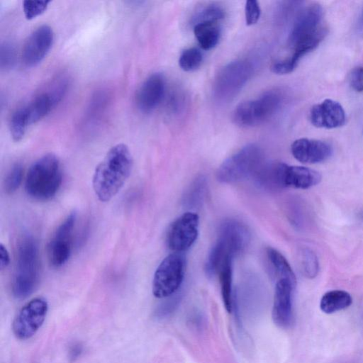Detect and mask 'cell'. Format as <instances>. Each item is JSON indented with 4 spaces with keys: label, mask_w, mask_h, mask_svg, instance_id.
Masks as SVG:
<instances>
[{
    "label": "cell",
    "mask_w": 363,
    "mask_h": 363,
    "mask_svg": "<svg viewBox=\"0 0 363 363\" xmlns=\"http://www.w3.org/2000/svg\"><path fill=\"white\" fill-rule=\"evenodd\" d=\"M133 165V157L126 145L117 144L107 152L92 178L93 189L100 201H109L118 193L130 175Z\"/></svg>",
    "instance_id": "1"
},
{
    "label": "cell",
    "mask_w": 363,
    "mask_h": 363,
    "mask_svg": "<svg viewBox=\"0 0 363 363\" xmlns=\"http://www.w3.org/2000/svg\"><path fill=\"white\" fill-rule=\"evenodd\" d=\"M62 181L59 158L53 153H48L30 167L26 177L25 189L30 197L38 201H48L55 196Z\"/></svg>",
    "instance_id": "2"
},
{
    "label": "cell",
    "mask_w": 363,
    "mask_h": 363,
    "mask_svg": "<svg viewBox=\"0 0 363 363\" xmlns=\"http://www.w3.org/2000/svg\"><path fill=\"white\" fill-rule=\"evenodd\" d=\"M39 253L35 239L26 235L19 241L12 281V294L18 299L30 296L39 281Z\"/></svg>",
    "instance_id": "3"
},
{
    "label": "cell",
    "mask_w": 363,
    "mask_h": 363,
    "mask_svg": "<svg viewBox=\"0 0 363 363\" xmlns=\"http://www.w3.org/2000/svg\"><path fill=\"white\" fill-rule=\"evenodd\" d=\"M283 96L277 90L263 93L255 99L240 103L234 109L233 120L242 128L255 127L272 118L282 105Z\"/></svg>",
    "instance_id": "4"
},
{
    "label": "cell",
    "mask_w": 363,
    "mask_h": 363,
    "mask_svg": "<svg viewBox=\"0 0 363 363\" xmlns=\"http://www.w3.org/2000/svg\"><path fill=\"white\" fill-rule=\"evenodd\" d=\"M253 72L251 63L245 60L232 61L223 66L213 84V96L219 104L230 102L240 93Z\"/></svg>",
    "instance_id": "5"
},
{
    "label": "cell",
    "mask_w": 363,
    "mask_h": 363,
    "mask_svg": "<svg viewBox=\"0 0 363 363\" xmlns=\"http://www.w3.org/2000/svg\"><path fill=\"white\" fill-rule=\"evenodd\" d=\"M263 163V153L255 144H249L227 158L218 167L216 177L222 183H234L255 172Z\"/></svg>",
    "instance_id": "6"
},
{
    "label": "cell",
    "mask_w": 363,
    "mask_h": 363,
    "mask_svg": "<svg viewBox=\"0 0 363 363\" xmlns=\"http://www.w3.org/2000/svg\"><path fill=\"white\" fill-rule=\"evenodd\" d=\"M185 272V259L177 252L169 254L157 267L152 280L155 297L164 298L174 294L181 286Z\"/></svg>",
    "instance_id": "7"
},
{
    "label": "cell",
    "mask_w": 363,
    "mask_h": 363,
    "mask_svg": "<svg viewBox=\"0 0 363 363\" xmlns=\"http://www.w3.org/2000/svg\"><path fill=\"white\" fill-rule=\"evenodd\" d=\"M250 233L242 223L230 219L220 225L218 239L211 252L218 259L224 260L242 253L249 245Z\"/></svg>",
    "instance_id": "8"
},
{
    "label": "cell",
    "mask_w": 363,
    "mask_h": 363,
    "mask_svg": "<svg viewBox=\"0 0 363 363\" xmlns=\"http://www.w3.org/2000/svg\"><path fill=\"white\" fill-rule=\"evenodd\" d=\"M48 311V303L43 297H35L27 302L13 320L15 337L21 340L32 337L43 325Z\"/></svg>",
    "instance_id": "9"
},
{
    "label": "cell",
    "mask_w": 363,
    "mask_h": 363,
    "mask_svg": "<svg viewBox=\"0 0 363 363\" xmlns=\"http://www.w3.org/2000/svg\"><path fill=\"white\" fill-rule=\"evenodd\" d=\"M199 217L197 213L187 211L174 220L169 225L167 235V245L179 253L189 250L199 235Z\"/></svg>",
    "instance_id": "10"
},
{
    "label": "cell",
    "mask_w": 363,
    "mask_h": 363,
    "mask_svg": "<svg viewBox=\"0 0 363 363\" xmlns=\"http://www.w3.org/2000/svg\"><path fill=\"white\" fill-rule=\"evenodd\" d=\"M77 213L72 211L55 230L48 245V258L54 267H60L69 259L72 253V235Z\"/></svg>",
    "instance_id": "11"
},
{
    "label": "cell",
    "mask_w": 363,
    "mask_h": 363,
    "mask_svg": "<svg viewBox=\"0 0 363 363\" xmlns=\"http://www.w3.org/2000/svg\"><path fill=\"white\" fill-rule=\"evenodd\" d=\"M296 284L286 279H279L275 286L272 320L282 329L291 327L294 321L292 295Z\"/></svg>",
    "instance_id": "12"
},
{
    "label": "cell",
    "mask_w": 363,
    "mask_h": 363,
    "mask_svg": "<svg viewBox=\"0 0 363 363\" xmlns=\"http://www.w3.org/2000/svg\"><path fill=\"white\" fill-rule=\"evenodd\" d=\"M54 40L52 28L42 25L37 28L28 38L23 51V62L28 67L40 63L50 50Z\"/></svg>",
    "instance_id": "13"
},
{
    "label": "cell",
    "mask_w": 363,
    "mask_h": 363,
    "mask_svg": "<svg viewBox=\"0 0 363 363\" xmlns=\"http://www.w3.org/2000/svg\"><path fill=\"white\" fill-rule=\"evenodd\" d=\"M323 15L322 6L316 3L305 7L298 14L291 29L289 43L293 47L300 40L312 35L322 26Z\"/></svg>",
    "instance_id": "14"
},
{
    "label": "cell",
    "mask_w": 363,
    "mask_h": 363,
    "mask_svg": "<svg viewBox=\"0 0 363 363\" xmlns=\"http://www.w3.org/2000/svg\"><path fill=\"white\" fill-rule=\"evenodd\" d=\"M328 33L325 26H321L312 35L298 42L292 48L293 54L288 58L274 63L272 70L277 74H286L294 70L300 60L308 52L315 50Z\"/></svg>",
    "instance_id": "15"
},
{
    "label": "cell",
    "mask_w": 363,
    "mask_h": 363,
    "mask_svg": "<svg viewBox=\"0 0 363 363\" xmlns=\"http://www.w3.org/2000/svg\"><path fill=\"white\" fill-rule=\"evenodd\" d=\"M309 118L314 126L326 129L341 127L346 121L345 112L342 105L330 99L313 106Z\"/></svg>",
    "instance_id": "16"
},
{
    "label": "cell",
    "mask_w": 363,
    "mask_h": 363,
    "mask_svg": "<svg viewBox=\"0 0 363 363\" xmlns=\"http://www.w3.org/2000/svg\"><path fill=\"white\" fill-rule=\"evenodd\" d=\"M294 157L301 163L316 164L328 160L333 154L331 145L322 140L299 138L291 146Z\"/></svg>",
    "instance_id": "17"
},
{
    "label": "cell",
    "mask_w": 363,
    "mask_h": 363,
    "mask_svg": "<svg viewBox=\"0 0 363 363\" xmlns=\"http://www.w3.org/2000/svg\"><path fill=\"white\" fill-rule=\"evenodd\" d=\"M165 93V79L160 73L149 76L136 94L138 108L145 113L152 111L161 103Z\"/></svg>",
    "instance_id": "18"
},
{
    "label": "cell",
    "mask_w": 363,
    "mask_h": 363,
    "mask_svg": "<svg viewBox=\"0 0 363 363\" xmlns=\"http://www.w3.org/2000/svg\"><path fill=\"white\" fill-rule=\"evenodd\" d=\"M286 164L279 162L262 163L253 174L258 186L268 191L285 188V170Z\"/></svg>",
    "instance_id": "19"
},
{
    "label": "cell",
    "mask_w": 363,
    "mask_h": 363,
    "mask_svg": "<svg viewBox=\"0 0 363 363\" xmlns=\"http://www.w3.org/2000/svg\"><path fill=\"white\" fill-rule=\"evenodd\" d=\"M321 180L320 174L312 169L286 164L285 170V188L306 189L318 184Z\"/></svg>",
    "instance_id": "20"
},
{
    "label": "cell",
    "mask_w": 363,
    "mask_h": 363,
    "mask_svg": "<svg viewBox=\"0 0 363 363\" xmlns=\"http://www.w3.org/2000/svg\"><path fill=\"white\" fill-rule=\"evenodd\" d=\"M194 33L201 48L204 50H209L218 43L220 28L218 23H198L194 24Z\"/></svg>",
    "instance_id": "21"
},
{
    "label": "cell",
    "mask_w": 363,
    "mask_h": 363,
    "mask_svg": "<svg viewBox=\"0 0 363 363\" xmlns=\"http://www.w3.org/2000/svg\"><path fill=\"white\" fill-rule=\"evenodd\" d=\"M352 303V296L346 291L331 290L322 296L320 308L323 313L331 314L348 308Z\"/></svg>",
    "instance_id": "22"
},
{
    "label": "cell",
    "mask_w": 363,
    "mask_h": 363,
    "mask_svg": "<svg viewBox=\"0 0 363 363\" xmlns=\"http://www.w3.org/2000/svg\"><path fill=\"white\" fill-rule=\"evenodd\" d=\"M233 258L228 257L219 269L218 274L220 291L224 306L228 313H231L233 307Z\"/></svg>",
    "instance_id": "23"
},
{
    "label": "cell",
    "mask_w": 363,
    "mask_h": 363,
    "mask_svg": "<svg viewBox=\"0 0 363 363\" xmlns=\"http://www.w3.org/2000/svg\"><path fill=\"white\" fill-rule=\"evenodd\" d=\"M207 192V181L205 177L199 176L190 184L183 196V204L189 208H197L204 201Z\"/></svg>",
    "instance_id": "24"
},
{
    "label": "cell",
    "mask_w": 363,
    "mask_h": 363,
    "mask_svg": "<svg viewBox=\"0 0 363 363\" xmlns=\"http://www.w3.org/2000/svg\"><path fill=\"white\" fill-rule=\"evenodd\" d=\"M267 255L276 272L281 277L280 279H289L296 284L295 274L284 255L276 249L270 247L267 248Z\"/></svg>",
    "instance_id": "25"
},
{
    "label": "cell",
    "mask_w": 363,
    "mask_h": 363,
    "mask_svg": "<svg viewBox=\"0 0 363 363\" xmlns=\"http://www.w3.org/2000/svg\"><path fill=\"white\" fill-rule=\"evenodd\" d=\"M29 126L24 106L18 108L11 115L9 130L13 140L20 141Z\"/></svg>",
    "instance_id": "26"
},
{
    "label": "cell",
    "mask_w": 363,
    "mask_h": 363,
    "mask_svg": "<svg viewBox=\"0 0 363 363\" xmlns=\"http://www.w3.org/2000/svg\"><path fill=\"white\" fill-rule=\"evenodd\" d=\"M203 61V55L200 50L196 48H189L184 50L181 54L179 65L185 72H191L198 69Z\"/></svg>",
    "instance_id": "27"
},
{
    "label": "cell",
    "mask_w": 363,
    "mask_h": 363,
    "mask_svg": "<svg viewBox=\"0 0 363 363\" xmlns=\"http://www.w3.org/2000/svg\"><path fill=\"white\" fill-rule=\"evenodd\" d=\"M224 16L225 12L221 7L214 4L208 5L194 17V24L202 22L218 23Z\"/></svg>",
    "instance_id": "28"
},
{
    "label": "cell",
    "mask_w": 363,
    "mask_h": 363,
    "mask_svg": "<svg viewBox=\"0 0 363 363\" xmlns=\"http://www.w3.org/2000/svg\"><path fill=\"white\" fill-rule=\"evenodd\" d=\"M23 175V168L20 163L13 164L4 179V190L9 194L14 193L20 186Z\"/></svg>",
    "instance_id": "29"
},
{
    "label": "cell",
    "mask_w": 363,
    "mask_h": 363,
    "mask_svg": "<svg viewBox=\"0 0 363 363\" xmlns=\"http://www.w3.org/2000/svg\"><path fill=\"white\" fill-rule=\"evenodd\" d=\"M301 265L306 277L313 278L318 270V263L314 253L308 250L301 252Z\"/></svg>",
    "instance_id": "30"
},
{
    "label": "cell",
    "mask_w": 363,
    "mask_h": 363,
    "mask_svg": "<svg viewBox=\"0 0 363 363\" xmlns=\"http://www.w3.org/2000/svg\"><path fill=\"white\" fill-rule=\"evenodd\" d=\"M50 1L26 0L23 1V11L26 19L31 20L46 11Z\"/></svg>",
    "instance_id": "31"
},
{
    "label": "cell",
    "mask_w": 363,
    "mask_h": 363,
    "mask_svg": "<svg viewBox=\"0 0 363 363\" xmlns=\"http://www.w3.org/2000/svg\"><path fill=\"white\" fill-rule=\"evenodd\" d=\"M16 50L9 42H4L0 48V67L2 70L11 69L15 65Z\"/></svg>",
    "instance_id": "32"
},
{
    "label": "cell",
    "mask_w": 363,
    "mask_h": 363,
    "mask_svg": "<svg viewBox=\"0 0 363 363\" xmlns=\"http://www.w3.org/2000/svg\"><path fill=\"white\" fill-rule=\"evenodd\" d=\"M261 15L259 3L256 1H247L245 6V22L247 26L257 23Z\"/></svg>",
    "instance_id": "33"
},
{
    "label": "cell",
    "mask_w": 363,
    "mask_h": 363,
    "mask_svg": "<svg viewBox=\"0 0 363 363\" xmlns=\"http://www.w3.org/2000/svg\"><path fill=\"white\" fill-rule=\"evenodd\" d=\"M170 298L163 302L155 311V316L158 318H163L164 317L168 315L172 311L174 310V307L178 303L179 297L174 296L171 297Z\"/></svg>",
    "instance_id": "34"
},
{
    "label": "cell",
    "mask_w": 363,
    "mask_h": 363,
    "mask_svg": "<svg viewBox=\"0 0 363 363\" xmlns=\"http://www.w3.org/2000/svg\"><path fill=\"white\" fill-rule=\"evenodd\" d=\"M350 84L354 90L363 91V67H357L352 70Z\"/></svg>",
    "instance_id": "35"
},
{
    "label": "cell",
    "mask_w": 363,
    "mask_h": 363,
    "mask_svg": "<svg viewBox=\"0 0 363 363\" xmlns=\"http://www.w3.org/2000/svg\"><path fill=\"white\" fill-rule=\"evenodd\" d=\"M10 263V256L7 248L3 243L0 244V269L4 270Z\"/></svg>",
    "instance_id": "36"
},
{
    "label": "cell",
    "mask_w": 363,
    "mask_h": 363,
    "mask_svg": "<svg viewBox=\"0 0 363 363\" xmlns=\"http://www.w3.org/2000/svg\"><path fill=\"white\" fill-rule=\"evenodd\" d=\"M83 351L82 345L79 342L73 343L70 345L68 355L71 361H74L79 358Z\"/></svg>",
    "instance_id": "37"
},
{
    "label": "cell",
    "mask_w": 363,
    "mask_h": 363,
    "mask_svg": "<svg viewBox=\"0 0 363 363\" xmlns=\"http://www.w3.org/2000/svg\"><path fill=\"white\" fill-rule=\"evenodd\" d=\"M357 30L359 33L363 34V9L357 23Z\"/></svg>",
    "instance_id": "38"
}]
</instances>
